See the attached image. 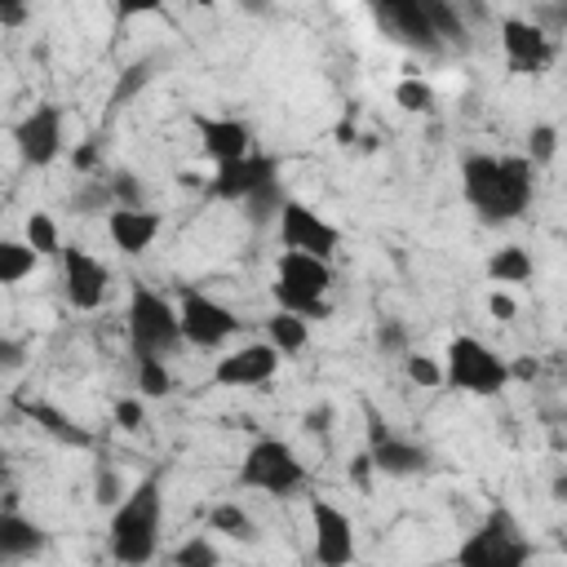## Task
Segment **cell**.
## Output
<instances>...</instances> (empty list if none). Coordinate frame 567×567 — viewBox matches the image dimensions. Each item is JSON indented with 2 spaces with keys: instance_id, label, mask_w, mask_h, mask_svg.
I'll use <instances>...</instances> for the list:
<instances>
[{
  "instance_id": "obj_1",
  "label": "cell",
  "mask_w": 567,
  "mask_h": 567,
  "mask_svg": "<svg viewBox=\"0 0 567 567\" xmlns=\"http://www.w3.org/2000/svg\"><path fill=\"white\" fill-rule=\"evenodd\" d=\"M461 190L487 226L514 221L532 204V159L527 155H470L461 164Z\"/></svg>"
},
{
  "instance_id": "obj_2",
  "label": "cell",
  "mask_w": 567,
  "mask_h": 567,
  "mask_svg": "<svg viewBox=\"0 0 567 567\" xmlns=\"http://www.w3.org/2000/svg\"><path fill=\"white\" fill-rule=\"evenodd\" d=\"M111 554L128 567H142L155 558L159 549V514H164V496H159V478H142L133 492H124L111 505Z\"/></svg>"
},
{
  "instance_id": "obj_3",
  "label": "cell",
  "mask_w": 567,
  "mask_h": 567,
  "mask_svg": "<svg viewBox=\"0 0 567 567\" xmlns=\"http://www.w3.org/2000/svg\"><path fill=\"white\" fill-rule=\"evenodd\" d=\"M328 288H332V270H328L323 257L292 252V248L279 257V275H275V288H270L279 310L301 315V319H328L332 315Z\"/></svg>"
},
{
  "instance_id": "obj_4",
  "label": "cell",
  "mask_w": 567,
  "mask_h": 567,
  "mask_svg": "<svg viewBox=\"0 0 567 567\" xmlns=\"http://www.w3.org/2000/svg\"><path fill=\"white\" fill-rule=\"evenodd\" d=\"M532 558V545L518 536V523L509 509H492L483 527L456 549V563L465 567H523Z\"/></svg>"
},
{
  "instance_id": "obj_5",
  "label": "cell",
  "mask_w": 567,
  "mask_h": 567,
  "mask_svg": "<svg viewBox=\"0 0 567 567\" xmlns=\"http://www.w3.org/2000/svg\"><path fill=\"white\" fill-rule=\"evenodd\" d=\"M443 381L452 390L496 394L509 381V363L496 350H487L478 337H452L447 341V372H443Z\"/></svg>"
},
{
  "instance_id": "obj_6",
  "label": "cell",
  "mask_w": 567,
  "mask_h": 567,
  "mask_svg": "<svg viewBox=\"0 0 567 567\" xmlns=\"http://www.w3.org/2000/svg\"><path fill=\"white\" fill-rule=\"evenodd\" d=\"M128 341H133V354H173L182 341L177 310L142 284L128 297Z\"/></svg>"
},
{
  "instance_id": "obj_7",
  "label": "cell",
  "mask_w": 567,
  "mask_h": 567,
  "mask_svg": "<svg viewBox=\"0 0 567 567\" xmlns=\"http://www.w3.org/2000/svg\"><path fill=\"white\" fill-rule=\"evenodd\" d=\"M239 483L270 492V496H288L306 483V465L297 461V452L284 439H257L239 465Z\"/></svg>"
},
{
  "instance_id": "obj_8",
  "label": "cell",
  "mask_w": 567,
  "mask_h": 567,
  "mask_svg": "<svg viewBox=\"0 0 567 567\" xmlns=\"http://www.w3.org/2000/svg\"><path fill=\"white\" fill-rule=\"evenodd\" d=\"M177 328H182V341H190L199 350H217L239 332V319H235V310H226L208 292L186 288L182 292V310H177Z\"/></svg>"
},
{
  "instance_id": "obj_9",
  "label": "cell",
  "mask_w": 567,
  "mask_h": 567,
  "mask_svg": "<svg viewBox=\"0 0 567 567\" xmlns=\"http://www.w3.org/2000/svg\"><path fill=\"white\" fill-rule=\"evenodd\" d=\"M279 239H284V248H292V252H310V257H332L337 252V244H341V230L332 226V221H323L315 208H306L301 199H284V208H279Z\"/></svg>"
},
{
  "instance_id": "obj_10",
  "label": "cell",
  "mask_w": 567,
  "mask_h": 567,
  "mask_svg": "<svg viewBox=\"0 0 567 567\" xmlns=\"http://www.w3.org/2000/svg\"><path fill=\"white\" fill-rule=\"evenodd\" d=\"M13 142H18V155H22L27 168H44V164H53L58 151H62V111H58L53 102L35 106L31 115L18 120Z\"/></svg>"
},
{
  "instance_id": "obj_11",
  "label": "cell",
  "mask_w": 567,
  "mask_h": 567,
  "mask_svg": "<svg viewBox=\"0 0 567 567\" xmlns=\"http://www.w3.org/2000/svg\"><path fill=\"white\" fill-rule=\"evenodd\" d=\"M368 456H372V470L394 474V478L421 474L430 465V452L416 447V443H408V439H399V434H390V425L372 408H368Z\"/></svg>"
},
{
  "instance_id": "obj_12",
  "label": "cell",
  "mask_w": 567,
  "mask_h": 567,
  "mask_svg": "<svg viewBox=\"0 0 567 567\" xmlns=\"http://www.w3.org/2000/svg\"><path fill=\"white\" fill-rule=\"evenodd\" d=\"M501 44H505V58H509V71L518 75H536L554 62V40L536 27V22H523V18H505L501 22Z\"/></svg>"
},
{
  "instance_id": "obj_13",
  "label": "cell",
  "mask_w": 567,
  "mask_h": 567,
  "mask_svg": "<svg viewBox=\"0 0 567 567\" xmlns=\"http://www.w3.org/2000/svg\"><path fill=\"white\" fill-rule=\"evenodd\" d=\"M270 177H279V159L275 155H261V151H248L239 159L217 164V173L208 177V195H217V199H244L248 190H257Z\"/></svg>"
},
{
  "instance_id": "obj_14",
  "label": "cell",
  "mask_w": 567,
  "mask_h": 567,
  "mask_svg": "<svg viewBox=\"0 0 567 567\" xmlns=\"http://www.w3.org/2000/svg\"><path fill=\"white\" fill-rule=\"evenodd\" d=\"M62 292L75 310H97L106 297V266L84 248H62Z\"/></svg>"
},
{
  "instance_id": "obj_15",
  "label": "cell",
  "mask_w": 567,
  "mask_h": 567,
  "mask_svg": "<svg viewBox=\"0 0 567 567\" xmlns=\"http://www.w3.org/2000/svg\"><path fill=\"white\" fill-rule=\"evenodd\" d=\"M275 368H279V350H275L270 341H252V346H244V350H235V354H221L217 368H213V381H217V385H239V390H248V385L270 381Z\"/></svg>"
},
{
  "instance_id": "obj_16",
  "label": "cell",
  "mask_w": 567,
  "mask_h": 567,
  "mask_svg": "<svg viewBox=\"0 0 567 567\" xmlns=\"http://www.w3.org/2000/svg\"><path fill=\"white\" fill-rule=\"evenodd\" d=\"M310 518H315V558L323 567H346L354 558V532H350V518L332 505V501H315L310 505Z\"/></svg>"
},
{
  "instance_id": "obj_17",
  "label": "cell",
  "mask_w": 567,
  "mask_h": 567,
  "mask_svg": "<svg viewBox=\"0 0 567 567\" xmlns=\"http://www.w3.org/2000/svg\"><path fill=\"white\" fill-rule=\"evenodd\" d=\"M372 9H377V18L399 35V40H408L412 49H425V53H434L443 40L434 35V27H430V18H425V4L421 0H372Z\"/></svg>"
},
{
  "instance_id": "obj_18",
  "label": "cell",
  "mask_w": 567,
  "mask_h": 567,
  "mask_svg": "<svg viewBox=\"0 0 567 567\" xmlns=\"http://www.w3.org/2000/svg\"><path fill=\"white\" fill-rule=\"evenodd\" d=\"M106 230H111V239H115L120 252L137 257V252H146L155 244L159 213H151V208H111L106 213Z\"/></svg>"
},
{
  "instance_id": "obj_19",
  "label": "cell",
  "mask_w": 567,
  "mask_h": 567,
  "mask_svg": "<svg viewBox=\"0 0 567 567\" xmlns=\"http://www.w3.org/2000/svg\"><path fill=\"white\" fill-rule=\"evenodd\" d=\"M22 408V416H31L44 434H53L58 443H66V447H93V434L75 421V416H66L58 403H44V399H22L18 403Z\"/></svg>"
},
{
  "instance_id": "obj_20",
  "label": "cell",
  "mask_w": 567,
  "mask_h": 567,
  "mask_svg": "<svg viewBox=\"0 0 567 567\" xmlns=\"http://www.w3.org/2000/svg\"><path fill=\"white\" fill-rule=\"evenodd\" d=\"M199 142H204V155L217 164L252 151V133L239 120H199Z\"/></svg>"
},
{
  "instance_id": "obj_21",
  "label": "cell",
  "mask_w": 567,
  "mask_h": 567,
  "mask_svg": "<svg viewBox=\"0 0 567 567\" xmlns=\"http://www.w3.org/2000/svg\"><path fill=\"white\" fill-rule=\"evenodd\" d=\"M40 549H44V527L22 518L18 509H0V563L31 558Z\"/></svg>"
},
{
  "instance_id": "obj_22",
  "label": "cell",
  "mask_w": 567,
  "mask_h": 567,
  "mask_svg": "<svg viewBox=\"0 0 567 567\" xmlns=\"http://www.w3.org/2000/svg\"><path fill=\"white\" fill-rule=\"evenodd\" d=\"M284 186H279V177H270V182H261L257 190H248L239 204H244V213H248V221L252 226H266V221H275L279 217V208H284Z\"/></svg>"
},
{
  "instance_id": "obj_23",
  "label": "cell",
  "mask_w": 567,
  "mask_h": 567,
  "mask_svg": "<svg viewBox=\"0 0 567 567\" xmlns=\"http://www.w3.org/2000/svg\"><path fill=\"white\" fill-rule=\"evenodd\" d=\"M266 332H270V346H275L279 354H297V350L310 341V332H306V319H301V315H288V310L270 315Z\"/></svg>"
},
{
  "instance_id": "obj_24",
  "label": "cell",
  "mask_w": 567,
  "mask_h": 567,
  "mask_svg": "<svg viewBox=\"0 0 567 567\" xmlns=\"http://www.w3.org/2000/svg\"><path fill=\"white\" fill-rule=\"evenodd\" d=\"M35 270V248L27 239H0V284H18Z\"/></svg>"
},
{
  "instance_id": "obj_25",
  "label": "cell",
  "mask_w": 567,
  "mask_h": 567,
  "mask_svg": "<svg viewBox=\"0 0 567 567\" xmlns=\"http://www.w3.org/2000/svg\"><path fill=\"white\" fill-rule=\"evenodd\" d=\"M151 75H155V58H142V62L124 66V71H120V84H115V93H111V102H106V115L120 111L128 97H137V93L151 84Z\"/></svg>"
},
{
  "instance_id": "obj_26",
  "label": "cell",
  "mask_w": 567,
  "mask_h": 567,
  "mask_svg": "<svg viewBox=\"0 0 567 567\" xmlns=\"http://www.w3.org/2000/svg\"><path fill=\"white\" fill-rule=\"evenodd\" d=\"M487 275L496 279V284H523V279H532V257L523 252V248H501V252H492V261H487Z\"/></svg>"
},
{
  "instance_id": "obj_27",
  "label": "cell",
  "mask_w": 567,
  "mask_h": 567,
  "mask_svg": "<svg viewBox=\"0 0 567 567\" xmlns=\"http://www.w3.org/2000/svg\"><path fill=\"white\" fill-rule=\"evenodd\" d=\"M208 527H213V532H226V536H235V540H257V523H252L239 505H213V509H208Z\"/></svg>"
},
{
  "instance_id": "obj_28",
  "label": "cell",
  "mask_w": 567,
  "mask_h": 567,
  "mask_svg": "<svg viewBox=\"0 0 567 567\" xmlns=\"http://www.w3.org/2000/svg\"><path fill=\"white\" fill-rule=\"evenodd\" d=\"M137 390L146 399H164L173 390L168 368H164V354H137Z\"/></svg>"
},
{
  "instance_id": "obj_29",
  "label": "cell",
  "mask_w": 567,
  "mask_h": 567,
  "mask_svg": "<svg viewBox=\"0 0 567 567\" xmlns=\"http://www.w3.org/2000/svg\"><path fill=\"white\" fill-rule=\"evenodd\" d=\"M27 244L35 248V257H53V252H62V244H58V226H53L49 213H31V217H27Z\"/></svg>"
},
{
  "instance_id": "obj_30",
  "label": "cell",
  "mask_w": 567,
  "mask_h": 567,
  "mask_svg": "<svg viewBox=\"0 0 567 567\" xmlns=\"http://www.w3.org/2000/svg\"><path fill=\"white\" fill-rule=\"evenodd\" d=\"M394 102H399L403 111L421 115V111H430V106H434V89H430L425 80L408 75V80H399V84H394Z\"/></svg>"
},
{
  "instance_id": "obj_31",
  "label": "cell",
  "mask_w": 567,
  "mask_h": 567,
  "mask_svg": "<svg viewBox=\"0 0 567 567\" xmlns=\"http://www.w3.org/2000/svg\"><path fill=\"white\" fill-rule=\"evenodd\" d=\"M554 151H558V128L554 124H532V133H527V159H532V168L536 164H549Z\"/></svg>"
},
{
  "instance_id": "obj_32",
  "label": "cell",
  "mask_w": 567,
  "mask_h": 567,
  "mask_svg": "<svg viewBox=\"0 0 567 567\" xmlns=\"http://www.w3.org/2000/svg\"><path fill=\"white\" fill-rule=\"evenodd\" d=\"M173 563H177V567H217V549L195 536V540H186V545L173 554Z\"/></svg>"
},
{
  "instance_id": "obj_33",
  "label": "cell",
  "mask_w": 567,
  "mask_h": 567,
  "mask_svg": "<svg viewBox=\"0 0 567 567\" xmlns=\"http://www.w3.org/2000/svg\"><path fill=\"white\" fill-rule=\"evenodd\" d=\"M111 199H120V208H146L142 204V186H137V177L133 173H111Z\"/></svg>"
},
{
  "instance_id": "obj_34",
  "label": "cell",
  "mask_w": 567,
  "mask_h": 567,
  "mask_svg": "<svg viewBox=\"0 0 567 567\" xmlns=\"http://www.w3.org/2000/svg\"><path fill=\"white\" fill-rule=\"evenodd\" d=\"M106 204H111V186L106 182H93L80 195H71V213H102Z\"/></svg>"
},
{
  "instance_id": "obj_35",
  "label": "cell",
  "mask_w": 567,
  "mask_h": 567,
  "mask_svg": "<svg viewBox=\"0 0 567 567\" xmlns=\"http://www.w3.org/2000/svg\"><path fill=\"white\" fill-rule=\"evenodd\" d=\"M408 377H412L416 385H425V390L443 385V368H439L434 359H425V354H408Z\"/></svg>"
},
{
  "instance_id": "obj_36",
  "label": "cell",
  "mask_w": 567,
  "mask_h": 567,
  "mask_svg": "<svg viewBox=\"0 0 567 567\" xmlns=\"http://www.w3.org/2000/svg\"><path fill=\"white\" fill-rule=\"evenodd\" d=\"M124 496V487H120V474L115 470H97V487H93V501L106 509V505H115Z\"/></svg>"
},
{
  "instance_id": "obj_37",
  "label": "cell",
  "mask_w": 567,
  "mask_h": 567,
  "mask_svg": "<svg viewBox=\"0 0 567 567\" xmlns=\"http://www.w3.org/2000/svg\"><path fill=\"white\" fill-rule=\"evenodd\" d=\"M115 421H120L124 430H137V425H142V399H120V403H115Z\"/></svg>"
},
{
  "instance_id": "obj_38",
  "label": "cell",
  "mask_w": 567,
  "mask_h": 567,
  "mask_svg": "<svg viewBox=\"0 0 567 567\" xmlns=\"http://www.w3.org/2000/svg\"><path fill=\"white\" fill-rule=\"evenodd\" d=\"M164 9V0H115V13L128 22V18H142V13H155Z\"/></svg>"
},
{
  "instance_id": "obj_39",
  "label": "cell",
  "mask_w": 567,
  "mask_h": 567,
  "mask_svg": "<svg viewBox=\"0 0 567 567\" xmlns=\"http://www.w3.org/2000/svg\"><path fill=\"white\" fill-rule=\"evenodd\" d=\"M22 359H27V346L0 337V368H22Z\"/></svg>"
},
{
  "instance_id": "obj_40",
  "label": "cell",
  "mask_w": 567,
  "mask_h": 567,
  "mask_svg": "<svg viewBox=\"0 0 567 567\" xmlns=\"http://www.w3.org/2000/svg\"><path fill=\"white\" fill-rule=\"evenodd\" d=\"M27 22V0H0V27H22Z\"/></svg>"
},
{
  "instance_id": "obj_41",
  "label": "cell",
  "mask_w": 567,
  "mask_h": 567,
  "mask_svg": "<svg viewBox=\"0 0 567 567\" xmlns=\"http://www.w3.org/2000/svg\"><path fill=\"white\" fill-rule=\"evenodd\" d=\"M71 164H75L80 173H93V168H97V142H84V146L71 155Z\"/></svg>"
},
{
  "instance_id": "obj_42",
  "label": "cell",
  "mask_w": 567,
  "mask_h": 567,
  "mask_svg": "<svg viewBox=\"0 0 567 567\" xmlns=\"http://www.w3.org/2000/svg\"><path fill=\"white\" fill-rule=\"evenodd\" d=\"M377 341H381V350H403V328L399 323H381V332H377Z\"/></svg>"
},
{
  "instance_id": "obj_43",
  "label": "cell",
  "mask_w": 567,
  "mask_h": 567,
  "mask_svg": "<svg viewBox=\"0 0 567 567\" xmlns=\"http://www.w3.org/2000/svg\"><path fill=\"white\" fill-rule=\"evenodd\" d=\"M328 421H332V408H328V403H323V408H310V412H306V430H310V434L328 430Z\"/></svg>"
},
{
  "instance_id": "obj_44",
  "label": "cell",
  "mask_w": 567,
  "mask_h": 567,
  "mask_svg": "<svg viewBox=\"0 0 567 567\" xmlns=\"http://www.w3.org/2000/svg\"><path fill=\"white\" fill-rule=\"evenodd\" d=\"M487 310H492L496 319H514V301H509L505 292H492V301H487Z\"/></svg>"
},
{
  "instance_id": "obj_45",
  "label": "cell",
  "mask_w": 567,
  "mask_h": 567,
  "mask_svg": "<svg viewBox=\"0 0 567 567\" xmlns=\"http://www.w3.org/2000/svg\"><path fill=\"white\" fill-rule=\"evenodd\" d=\"M368 470H372V456H354L350 461V478L354 483H368Z\"/></svg>"
},
{
  "instance_id": "obj_46",
  "label": "cell",
  "mask_w": 567,
  "mask_h": 567,
  "mask_svg": "<svg viewBox=\"0 0 567 567\" xmlns=\"http://www.w3.org/2000/svg\"><path fill=\"white\" fill-rule=\"evenodd\" d=\"M509 377H518V381H532V377H536V359H518V363L509 368Z\"/></svg>"
},
{
  "instance_id": "obj_47",
  "label": "cell",
  "mask_w": 567,
  "mask_h": 567,
  "mask_svg": "<svg viewBox=\"0 0 567 567\" xmlns=\"http://www.w3.org/2000/svg\"><path fill=\"white\" fill-rule=\"evenodd\" d=\"M239 4H244V9H248V13H261V18H266V13H270V0H239Z\"/></svg>"
},
{
  "instance_id": "obj_48",
  "label": "cell",
  "mask_w": 567,
  "mask_h": 567,
  "mask_svg": "<svg viewBox=\"0 0 567 567\" xmlns=\"http://www.w3.org/2000/svg\"><path fill=\"white\" fill-rule=\"evenodd\" d=\"M0 478H4V452H0Z\"/></svg>"
},
{
  "instance_id": "obj_49",
  "label": "cell",
  "mask_w": 567,
  "mask_h": 567,
  "mask_svg": "<svg viewBox=\"0 0 567 567\" xmlns=\"http://www.w3.org/2000/svg\"><path fill=\"white\" fill-rule=\"evenodd\" d=\"M195 4H204V9H208V4H213V0H195Z\"/></svg>"
}]
</instances>
